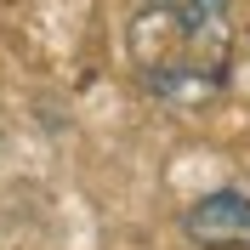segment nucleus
I'll list each match as a JSON object with an SVG mask.
<instances>
[{"instance_id":"nucleus-1","label":"nucleus","mask_w":250,"mask_h":250,"mask_svg":"<svg viewBox=\"0 0 250 250\" xmlns=\"http://www.w3.org/2000/svg\"><path fill=\"white\" fill-rule=\"evenodd\" d=\"M137 29H154L176 46V51H159V57H142L137 68H148V62H216L222 68V51H228V0H148Z\"/></svg>"},{"instance_id":"nucleus-2","label":"nucleus","mask_w":250,"mask_h":250,"mask_svg":"<svg viewBox=\"0 0 250 250\" xmlns=\"http://www.w3.org/2000/svg\"><path fill=\"white\" fill-rule=\"evenodd\" d=\"M176 228L193 250H239L250 245V193L245 188H210V193L182 205Z\"/></svg>"}]
</instances>
